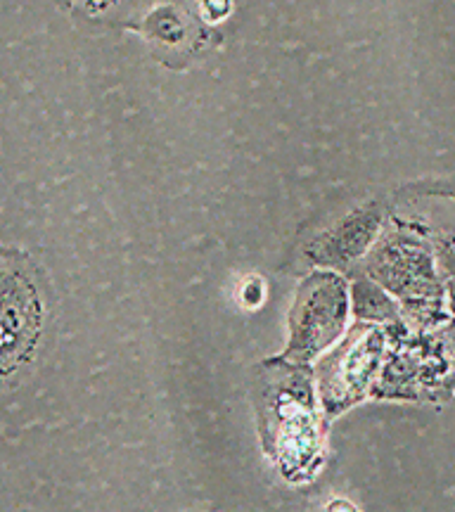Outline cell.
Listing matches in <instances>:
<instances>
[{
	"instance_id": "1",
	"label": "cell",
	"mask_w": 455,
	"mask_h": 512,
	"mask_svg": "<svg viewBox=\"0 0 455 512\" xmlns=\"http://www.w3.org/2000/svg\"><path fill=\"white\" fill-rule=\"evenodd\" d=\"M382 339L373 335L368 339H351L349 349L342 356V361H337V370H332L328 377V401L330 403H342L349 401L351 396L358 394V389H363L365 377H368L373 361L380 351Z\"/></svg>"
}]
</instances>
